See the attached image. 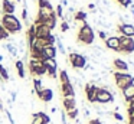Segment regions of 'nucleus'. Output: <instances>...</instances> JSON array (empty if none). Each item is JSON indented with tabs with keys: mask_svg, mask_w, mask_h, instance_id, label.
I'll list each match as a JSON object with an SVG mask.
<instances>
[{
	"mask_svg": "<svg viewBox=\"0 0 134 124\" xmlns=\"http://www.w3.org/2000/svg\"><path fill=\"white\" fill-rule=\"evenodd\" d=\"M2 26H3L9 33H15V32H19L22 29L20 22H19V19L15 16V14H3Z\"/></svg>",
	"mask_w": 134,
	"mask_h": 124,
	"instance_id": "obj_1",
	"label": "nucleus"
},
{
	"mask_svg": "<svg viewBox=\"0 0 134 124\" xmlns=\"http://www.w3.org/2000/svg\"><path fill=\"white\" fill-rule=\"evenodd\" d=\"M95 103L102 104V105H110V104L114 103V94H111L110 91L98 87L97 94H95Z\"/></svg>",
	"mask_w": 134,
	"mask_h": 124,
	"instance_id": "obj_2",
	"label": "nucleus"
},
{
	"mask_svg": "<svg viewBox=\"0 0 134 124\" xmlns=\"http://www.w3.org/2000/svg\"><path fill=\"white\" fill-rule=\"evenodd\" d=\"M118 52L133 53L134 52V39L128 36H118Z\"/></svg>",
	"mask_w": 134,
	"mask_h": 124,
	"instance_id": "obj_3",
	"label": "nucleus"
},
{
	"mask_svg": "<svg viewBox=\"0 0 134 124\" xmlns=\"http://www.w3.org/2000/svg\"><path fill=\"white\" fill-rule=\"evenodd\" d=\"M114 78H115V85L120 89L125 88L130 84H134V77L130 74H124V72L117 71V72H114Z\"/></svg>",
	"mask_w": 134,
	"mask_h": 124,
	"instance_id": "obj_4",
	"label": "nucleus"
},
{
	"mask_svg": "<svg viewBox=\"0 0 134 124\" xmlns=\"http://www.w3.org/2000/svg\"><path fill=\"white\" fill-rule=\"evenodd\" d=\"M78 39L81 40L82 43H85V45H91V43L94 42V32H92V29H91L88 25H84L81 29H79Z\"/></svg>",
	"mask_w": 134,
	"mask_h": 124,
	"instance_id": "obj_5",
	"label": "nucleus"
},
{
	"mask_svg": "<svg viewBox=\"0 0 134 124\" xmlns=\"http://www.w3.org/2000/svg\"><path fill=\"white\" fill-rule=\"evenodd\" d=\"M69 61H71V63H72V66L75 69H81L87 65V58H85L84 55L75 53V52L69 55Z\"/></svg>",
	"mask_w": 134,
	"mask_h": 124,
	"instance_id": "obj_6",
	"label": "nucleus"
},
{
	"mask_svg": "<svg viewBox=\"0 0 134 124\" xmlns=\"http://www.w3.org/2000/svg\"><path fill=\"white\" fill-rule=\"evenodd\" d=\"M97 89H98V87H97L95 84H87V85H85V95H87L88 103H95Z\"/></svg>",
	"mask_w": 134,
	"mask_h": 124,
	"instance_id": "obj_7",
	"label": "nucleus"
},
{
	"mask_svg": "<svg viewBox=\"0 0 134 124\" xmlns=\"http://www.w3.org/2000/svg\"><path fill=\"white\" fill-rule=\"evenodd\" d=\"M38 94V98L42 101V103H51L53 98V91L51 88H43L42 91L36 92Z\"/></svg>",
	"mask_w": 134,
	"mask_h": 124,
	"instance_id": "obj_8",
	"label": "nucleus"
},
{
	"mask_svg": "<svg viewBox=\"0 0 134 124\" xmlns=\"http://www.w3.org/2000/svg\"><path fill=\"white\" fill-rule=\"evenodd\" d=\"M118 30L121 32L122 36H128L134 39V26L131 23H122V25L118 26Z\"/></svg>",
	"mask_w": 134,
	"mask_h": 124,
	"instance_id": "obj_9",
	"label": "nucleus"
},
{
	"mask_svg": "<svg viewBox=\"0 0 134 124\" xmlns=\"http://www.w3.org/2000/svg\"><path fill=\"white\" fill-rule=\"evenodd\" d=\"M41 53H42V59H45V58H53V59H55L56 49H55V46H53V45H46V46L42 48Z\"/></svg>",
	"mask_w": 134,
	"mask_h": 124,
	"instance_id": "obj_10",
	"label": "nucleus"
},
{
	"mask_svg": "<svg viewBox=\"0 0 134 124\" xmlns=\"http://www.w3.org/2000/svg\"><path fill=\"white\" fill-rule=\"evenodd\" d=\"M62 97H75V88L72 84H62L61 85Z\"/></svg>",
	"mask_w": 134,
	"mask_h": 124,
	"instance_id": "obj_11",
	"label": "nucleus"
},
{
	"mask_svg": "<svg viewBox=\"0 0 134 124\" xmlns=\"http://www.w3.org/2000/svg\"><path fill=\"white\" fill-rule=\"evenodd\" d=\"M62 104H64V110L65 111H69L72 108H76V100L75 97H62Z\"/></svg>",
	"mask_w": 134,
	"mask_h": 124,
	"instance_id": "obj_12",
	"label": "nucleus"
},
{
	"mask_svg": "<svg viewBox=\"0 0 134 124\" xmlns=\"http://www.w3.org/2000/svg\"><path fill=\"white\" fill-rule=\"evenodd\" d=\"M121 92H122V97H124L125 101H131L134 98V84H130L125 88H122Z\"/></svg>",
	"mask_w": 134,
	"mask_h": 124,
	"instance_id": "obj_13",
	"label": "nucleus"
},
{
	"mask_svg": "<svg viewBox=\"0 0 134 124\" xmlns=\"http://www.w3.org/2000/svg\"><path fill=\"white\" fill-rule=\"evenodd\" d=\"M105 46L108 49H113V51L118 52V36H110L105 39Z\"/></svg>",
	"mask_w": 134,
	"mask_h": 124,
	"instance_id": "obj_14",
	"label": "nucleus"
},
{
	"mask_svg": "<svg viewBox=\"0 0 134 124\" xmlns=\"http://www.w3.org/2000/svg\"><path fill=\"white\" fill-rule=\"evenodd\" d=\"M3 12L4 14H13L15 13V3L10 0H3Z\"/></svg>",
	"mask_w": 134,
	"mask_h": 124,
	"instance_id": "obj_15",
	"label": "nucleus"
},
{
	"mask_svg": "<svg viewBox=\"0 0 134 124\" xmlns=\"http://www.w3.org/2000/svg\"><path fill=\"white\" fill-rule=\"evenodd\" d=\"M114 66H115L120 72H121V71H127V69H128V63L124 62L122 59H115V61H114Z\"/></svg>",
	"mask_w": 134,
	"mask_h": 124,
	"instance_id": "obj_16",
	"label": "nucleus"
},
{
	"mask_svg": "<svg viewBox=\"0 0 134 124\" xmlns=\"http://www.w3.org/2000/svg\"><path fill=\"white\" fill-rule=\"evenodd\" d=\"M59 79H61V85L62 84H71V78H69V75H68L66 71L59 72Z\"/></svg>",
	"mask_w": 134,
	"mask_h": 124,
	"instance_id": "obj_17",
	"label": "nucleus"
},
{
	"mask_svg": "<svg viewBox=\"0 0 134 124\" xmlns=\"http://www.w3.org/2000/svg\"><path fill=\"white\" fill-rule=\"evenodd\" d=\"M66 115H68V118H69L71 121L76 120V118H78V115H79L78 108H72V110H69V111H66Z\"/></svg>",
	"mask_w": 134,
	"mask_h": 124,
	"instance_id": "obj_18",
	"label": "nucleus"
},
{
	"mask_svg": "<svg viewBox=\"0 0 134 124\" xmlns=\"http://www.w3.org/2000/svg\"><path fill=\"white\" fill-rule=\"evenodd\" d=\"M16 69H18L19 77L25 78V66H23V62H22V61H18V62H16Z\"/></svg>",
	"mask_w": 134,
	"mask_h": 124,
	"instance_id": "obj_19",
	"label": "nucleus"
},
{
	"mask_svg": "<svg viewBox=\"0 0 134 124\" xmlns=\"http://www.w3.org/2000/svg\"><path fill=\"white\" fill-rule=\"evenodd\" d=\"M33 89H35V92H39L43 89V87H42V81L39 79V78H35L33 79Z\"/></svg>",
	"mask_w": 134,
	"mask_h": 124,
	"instance_id": "obj_20",
	"label": "nucleus"
},
{
	"mask_svg": "<svg viewBox=\"0 0 134 124\" xmlns=\"http://www.w3.org/2000/svg\"><path fill=\"white\" fill-rule=\"evenodd\" d=\"M0 78H3L4 81L9 79V74H7V69L3 65H0Z\"/></svg>",
	"mask_w": 134,
	"mask_h": 124,
	"instance_id": "obj_21",
	"label": "nucleus"
},
{
	"mask_svg": "<svg viewBox=\"0 0 134 124\" xmlns=\"http://www.w3.org/2000/svg\"><path fill=\"white\" fill-rule=\"evenodd\" d=\"M0 39H9V32L2 26V23H0Z\"/></svg>",
	"mask_w": 134,
	"mask_h": 124,
	"instance_id": "obj_22",
	"label": "nucleus"
},
{
	"mask_svg": "<svg viewBox=\"0 0 134 124\" xmlns=\"http://www.w3.org/2000/svg\"><path fill=\"white\" fill-rule=\"evenodd\" d=\"M128 112V123H133L134 121V108H127Z\"/></svg>",
	"mask_w": 134,
	"mask_h": 124,
	"instance_id": "obj_23",
	"label": "nucleus"
},
{
	"mask_svg": "<svg viewBox=\"0 0 134 124\" xmlns=\"http://www.w3.org/2000/svg\"><path fill=\"white\" fill-rule=\"evenodd\" d=\"M85 19H87V13H84V12L76 13V20H85Z\"/></svg>",
	"mask_w": 134,
	"mask_h": 124,
	"instance_id": "obj_24",
	"label": "nucleus"
},
{
	"mask_svg": "<svg viewBox=\"0 0 134 124\" xmlns=\"http://www.w3.org/2000/svg\"><path fill=\"white\" fill-rule=\"evenodd\" d=\"M120 4H122L124 7H128V6H131V0H118Z\"/></svg>",
	"mask_w": 134,
	"mask_h": 124,
	"instance_id": "obj_25",
	"label": "nucleus"
},
{
	"mask_svg": "<svg viewBox=\"0 0 134 124\" xmlns=\"http://www.w3.org/2000/svg\"><path fill=\"white\" fill-rule=\"evenodd\" d=\"M88 124H102V121L99 120V118H95V120H90Z\"/></svg>",
	"mask_w": 134,
	"mask_h": 124,
	"instance_id": "obj_26",
	"label": "nucleus"
},
{
	"mask_svg": "<svg viewBox=\"0 0 134 124\" xmlns=\"http://www.w3.org/2000/svg\"><path fill=\"white\" fill-rule=\"evenodd\" d=\"M68 28H69V26H68V23H66V22H64V23H62V26H61L62 32H66V30H68Z\"/></svg>",
	"mask_w": 134,
	"mask_h": 124,
	"instance_id": "obj_27",
	"label": "nucleus"
},
{
	"mask_svg": "<svg viewBox=\"0 0 134 124\" xmlns=\"http://www.w3.org/2000/svg\"><path fill=\"white\" fill-rule=\"evenodd\" d=\"M56 14H58L59 17H62V7L61 6H58V9H56Z\"/></svg>",
	"mask_w": 134,
	"mask_h": 124,
	"instance_id": "obj_28",
	"label": "nucleus"
},
{
	"mask_svg": "<svg viewBox=\"0 0 134 124\" xmlns=\"http://www.w3.org/2000/svg\"><path fill=\"white\" fill-rule=\"evenodd\" d=\"M82 111H84V117H90V114H91V112H90V110H88V108H82Z\"/></svg>",
	"mask_w": 134,
	"mask_h": 124,
	"instance_id": "obj_29",
	"label": "nucleus"
},
{
	"mask_svg": "<svg viewBox=\"0 0 134 124\" xmlns=\"http://www.w3.org/2000/svg\"><path fill=\"white\" fill-rule=\"evenodd\" d=\"M22 17H23L25 20L27 19V10H26V9H23V13H22Z\"/></svg>",
	"mask_w": 134,
	"mask_h": 124,
	"instance_id": "obj_30",
	"label": "nucleus"
},
{
	"mask_svg": "<svg viewBox=\"0 0 134 124\" xmlns=\"http://www.w3.org/2000/svg\"><path fill=\"white\" fill-rule=\"evenodd\" d=\"M99 37H101V39H107V35H105V32H99Z\"/></svg>",
	"mask_w": 134,
	"mask_h": 124,
	"instance_id": "obj_31",
	"label": "nucleus"
},
{
	"mask_svg": "<svg viewBox=\"0 0 134 124\" xmlns=\"http://www.w3.org/2000/svg\"><path fill=\"white\" fill-rule=\"evenodd\" d=\"M56 111H58V108H56V107H53V108H51V112H52V114H55Z\"/></svg>",
	"mask_w": 134,
	"mask_h": 124,
	"instance_id": "obj_32",
	"label": "nucleus"
},
{
	"mask_svg": "<svg viewBox=\"0 0 134 124\" xmlns=\"http://www.w3.org/2000/svg\"><path fill=\"white\" fill-rule=\"evenodd\" d=\"M18 2H19V0H18Z\"/></svg>",
	"mask_w": 134,
	"mask_h": 124,
	"instance_id": "obj_33",
	"label": "nucleus"
}]
</instances>
